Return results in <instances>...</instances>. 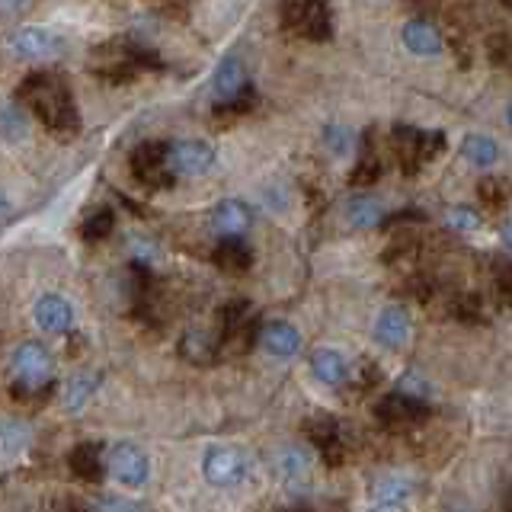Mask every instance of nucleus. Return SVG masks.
Wrapping results in <instances>:
<instances>
[{"label":"nucleus","instance_id":"1","mask_svg":"<svg viewBox=\"0 0 512 512\" xmlns=\"http://www.w3.org/2000/svg\"><path fill=\"white\" fill-rule=\"evenodd\" d=\"M16 103L29 106L48 132H55L64 141L80 132V112L74 106L71 87L64 84L61 74H52V71L26 74L20 80V87H16Z\"/></svg>","mask_w":512,"mask_h":512},{"label":"nucleus","instance_id":"2","mask_svg":"<svg viewBox=\"0 0 512 512\" xmlns=\"http://www.w3.org/2000/svg\"><path fill=\"white\" fill-rule=\"evenodd\" d=\"M160 61L151 48H141L128 39H109L90 52V71L106 84H125L141 71H157Z\"/></svg>","mask_w":512,"mask_h":512},{"label":"nucleus","instance_id":"3","mask_svg":"<svg viewBox=\"0 0 512 512\" xmlns=\"http://www.w3.org/2000/svg\"><path fill=\"white\" fill-rule=\"evenodd\" d=\"M282 26L308 42H327L333 36V16L327 0H285Z\"/></svg>","mask_w":512,"mask_h":512},{"label":"nucleus","instance_id":"4","mask_svg":"<svg viewBox=\"0 0 512 512\" xmlns=\"http://www.w3.org/2000/svg\"><path fill=\"white\" fill-rule=\"evenodd\" d=\"M442 151H445L442 132H420V128H413V125L394 128V154L404 173H416L423 164H429V160H436Z\"/></svg>","mask_w":512,"mask_h":512},{"label":"nucleus","instance_id":"5","mask_svg":"<svg viewBox=\"0 0 512 512\" xmlns=\"http://www.w3.org/2000/svg\"><path fill=\"white\" fill-rule=\"evenodd\" d=\"M10 372L16 388H52L55 378H52V356L48 349L36 340H26L13 349V359H10Z\"/></svg>","mask_w":512,"mask_h":512},{"label":"nucleus","instance_id":"6","mask_svg":"<svg viewBox=\"0 0 512 512\" xmlns=\"http://www.w3.org/2000/svg\"><path fill=\"white\" fill-rule=\"evenodd\" d=\"M170 144L164 141H144L138 144V148L132 151V157H128V167H132V176L148 189H167L176 176L170 170Z\"/></svg>","mask_w":512,"mask_h":512},{"label":"nucleus","instance_id":"7","mask_svg":"<svg viewBox=\"0 0 512 512\" xmlns=\"http://www.w3.org/2000/svg\"><path fill=\"white\" fill-rule=\"evenodd\" d=\"M375 416H378V423L388 432H410V429L423 426L429 420V404L391 391L388 397L378 400Z\"/></svg>","mask_w":512,"mask_h":512},{"label":"nucleus","instance_id":"8","mask_svg":"<svg viewBox=\"0 0 512 512\" xmlns=\"http://www.w3.org/2000/svg\"><path fill=\"white\" fill-rule=\"evenodd\" d=\"M7 52L13 58H26V61H45V58H58L64 55V39L58 32H48L39 26H20L7 36Z\"/></svg>","mask_w":512,"mask_h":512},{"label":"nucleus","instance_id":"9","mask_svg":"<svg viewBox=\"0 0 512 512\" xmlns=\"http://www.w3.org/2000/svg\"><path fill=\"white\" fill-rule=\"evenodd\" d=\"M202 474L212 487H237L247 474V458L234 445H212L202 458Z\"/></svg>","mask_w":512,"mask_h":512},{"label":"nucleus","instance_id":"10","mask_svg":"<svg viewBox=\"0 0 512 512\" xmlns=\"http://www.w3.org/2000/svg\"><path fill=\"white\" fill-rule=\"evenodd\" d=\"M304 432H308L311 445L320 452L327 468H340L346 461V445H343V432L340 423L333 420L327 413H314L308 423H304Z\"/></svg>","mask_w":512,"mask_h":512},{"label":"nucleus","instance_id":"11","mask_svg":"<svg viewBox=\"0 0 512 512\" xmlns=\"http://www.w3.org/2000/svg\"><path fill=\"white\" fill-rule=\"evenodd\" d=\"M167 160H170L173 176H202L215 164V148L205 141H196V138L173 141Z\"/></svg>","mask_w":512,"mask_h":512},{"label":"nucleus","instance_id":"12","mask_svg":"<svg viewBox=\"0 0 512 512\" xmlns=\"http://www.w3.org/2000/svg\"><path fill=\"white\" fill-rule=\"evenodd\" d=\"M109 471L125 487H144L148 484V474H151V461L135 442H122V445L112 448Z\"/></svg>","mask_w":512,"mask_h":512},{"label":"nucleus","instance_id":"13","mask_svg":"<svg viewBox=\"0 0 512 512\" xmlns=\"http://www.w3.org/2000/svg\"><path fill=\"white\" fill-rule=\"evenodd\" d=\"M276 471H279V480L285 484V490H292L298 496L311 480V458L301 445H285L276 455Z\"/></svg>","mask_w":512,"mask_h":512},{"label":"nucleus","instance_id":"14","mask_svg":"<svg viewBox=\"0 0 512 512\" xmlns=\"http://www.w3.org/2000/svg\"><path fill=\"white\" fill-rule=\"evenodd\" d=\"M212 90L218 96V103H231V100H237V96H244L250 90L247 71H244V64H240L237 55L221 58V64L215 68V77H212Z\"/></svg>","mask_w":512,"mask_h":512},{"label":"nucleus","instance_id":"15","mask_svg":"<svg viewBox=\"0 0 512 512\" xmlns=\"http://www.w3.org/2000/svg\"><path fill=\"white\" fill-rule=\"evenodd\" d=\"M32 314H36V324L45 330V333H68L71 324H74V308L71 301L64 295H42L36 301V308H32Z\"/></svg>","mask_w":512,"mask_h":512},{"label":"nucleus","instance_id":"16","mask_svg":"<svg viewBox=\"0 0 512 512\" xmlns=\"http://www.w3.org/2000/svg\"><path fill=\"white\" fill-rule=\"evenodd\" d=\"M212 231H218L221 237H240L250 231L253 224V212L240 202V199H224L212 208Z\"/></svg>","mask_w":512,"mask_h":512},{"label":"nucleus","instance_id":"17","mask_svg":"<svg viewBox=\"0 0 512 512\" xmlns=\"http://www.w3.org/2000/svg\"><path fill=\"white\" fill-rule=\"evenodd\" d=\"M400 42H404V48L416 58H432L442 52L439 29L426 20H407L404 29H400Z\"/></svg>","mask_w":512,"mask_h":512},{"label":"nucleus","instance_id":"18","mask_svg":"<svg viewBox=\"0 0 512 512\" xmlns=\"http://www.w3.org/2000/svg\"><path fill=\"white\" fill-rule=\"evenodd\" d=\"M260 346L269 352V356L288 359L301 349V333L295 324H288V320H269V324L260 330Z\"/></svg>","mask_w":512,"mask_h":512},{"label":"nucleus","instance_id":"19","mask_svg":"<svg viewBox=\"0 0 512 512\" xmlns=\"http://www.w3.org/2000/svg\"><path fill=\"white\" fill-rule=\"evenodd\" d=\"M71 474L84 484H100L106 468H103V445L100 442H77L68 455Z\"/></svg>","mask_w":512,"mask_h":512},{"label":"nucleus","instance_id":"20","mask_svg":"<svg viewBox=\"0 0 512 512\" xmlns=\"http://www.w3.org/2000/svg\"><path fill=\"white\" fill-rule=\"evenodd\" d=\"M212 263L228 276H244L253 266V250L240 237H221V244L212 250Z\"/></svg>","mask_w":512,"mask_h":512},{"label":"nucleus","instance_id":"21","mask_svg":"<svg viewBox=\"0 0 512 512\" xmlns=\"http://www.w3.org/2000/svg\"><path fill=\"white\" fill-rule=\"evenodd\" d=\"M410 333V314L404 308H397V304H391V308H384L375 320V340L381 346L388 349H397L400 343L407 340Z\"/></svg>","mask_w":512,"mask_h":512},{"label":"nucleus","instance_id":"22","mask_svg":"<svg viewBox=\"0 0 512 512\" xmlns=\"http://www.w3.org/2000/svg\"><path fill=\"white\" fill-rule=\"evenodd\" d=\"M343 212H346V221L352 224V228H381L384 218H388V212H384V205L375 199V196H365V192H359V196H352L346 205H343Z\"/></svg>","mask_w":512,"mask_h":512},{"label":"nucleus","instance_id":"23","mask_svg":"<svg viewBox=\"0 0 512 512\" xmlns=\"http://www.w3.org/2000/svg\"><path fill=\"white\" fill-rule=\"evenodd\" d=\"M180 356L189 362V365H215L218 356H221V349H218V340H212L205 330H186L183 333V340H180Z\"/></svg>","mask_w":512,"mask_h":512},{"label":"nucleus","instance_id":"24","mask_svg":"<svg viewBox=\"0 0 512 512\" xmlns=\"http://www.w3.org/2000/svg\"><path fill=\"white\" fill-rule=\"evenodd\" d=\"M311 372H314L317 381H324V384H330V388H336V384L346 381L349 365H346V359L340 356V352L324 346V349L311 352Z\"/></svg>","mask_w":512,"mask_h":512},{"label":"nucleus","instance_id":"25","mask_svg":"<svg viewBox=\"0 0 512 512\" xmlns=\"http://www.w3.org/2000/svg\"><path fill=\"white\" fill-rule=\"evenodd\" d=\"M461 154L474 167H493L496 160H500V144L490 135H468L461 141Z\"/></svg>","mask_w":512,"mask_h":512},{"label":"nucleus","instance_id":"26","mask_svg":"<svg viewBox=\"0 0 512 512\" xmlns=\"http://www.w3.org/2000/svg\"><path fill=\"white\" fill-rule=\"evenodd\" d=\"M381 170H384V164H381V157L372 151V132H368L365 135V151L359 154V164L352 167L349 183L352 186H372V183L381 180Z\"/></svg>","mask_w":512,"mask_h":512},{"label":"nucleus","instance_id":"27","mask_svg":"<svg viewBox=\"0 0 512 512\" xmlns=\"http://www.w3.org/2000/svg\"><path fill=\"white\" fill-rule=\"evenodd\" d=\"M112 231H116V212L112 208H93V212L80 224V237L87 244H96V240H106Z\"/></svg>","mask_w":512,"mask_h":512},{"label":"nucleus","instance_id":"28","mask_svg":"<svg viewBox=\"0 0 512 512\" xmlns=\"http://www.w3.org/2000/svg\"><path fill=\"white\" fill-rule=\"evenodd\" d=\"M224 349L231 352V356H247V352L256 346V314H250L247 320H240L234 330H228L221 336Z\"/></svg>","mask_w":512,"mask_h":512},{"label":"nucleus","instance_id":"29","mask_svg":"<svg viewBox=\"0 0 512 512\" xmlns=\"http://www.w3.org/2000/svg\"><path fill=\"white\" fill-rule=\"evenodd\" d=\"M0 135H4V141L16 144V141H23L29 135V119H26V109L10 100L4 106V112H0Z\"/></svg>","mask_w":512,"mask_h":512},{"label":"nucleus","instance_id":"30","mask_svg":"<svg viewBox=\"0 0 512 512\" xmlns=\"http://www.w3.org/2000/svg\"><path fill=\"white\" fill-rule=\"evenodd\" d=\"M100 388V375L93 372H80L68 381V391H64V407H68L71 413L80 410L87 404V400L93 397V391Z\"/></svg>","mask_w":512,"mask_h":512},{"label":"nucleus","instance_id":"31","mask_svg":"<svg viewBox=\"0 0 512 512\" xmlns=\"http://www.w3.org/2000/svg\"><path fill=\"white\" fill-rule=\"evenodd\" d=\"M410 490H413V484L404 474H384L375 480V487H372L375 503H404Z\"/></svg>","mask_w":512,"mask_h":512},{"label":"nucleus","instance_id":"32","mask_svg":"<svg viewBox=\"0 0 512 512\" xmlns=\"http://www.w3.org/2000/svg\"><path fill=\"white\" fill-rule=\"evenodd\" d=\"M29 436L32 429L26 420H4V426H0V439H4V458H13L16 452H23V448L29 445Z\"/></svg>","mask_w":512,"mask_h":512},{"label":"nucleus","instance_id":"33","mask_svg":"<svg viewBox=\"0 0 512 512\" xmlns=\"http://www.w3.org/2000/svg\"><path fill=\"white\" fill-rule=\"evenodd\" d=\"M448 311H452V317L461 320V324H480V320H484V301H480V295L461 292L452 298Z\"/></svg>","mask_w":512,"mask_h":512},{"label":"nucleus","instance_id":"34","mask_svg":"<svg viewBox=\"0 0 512 512\" xmlns=\"http://www.w3.org/2000/svg\"><path fill=\"white\" fill-rule=\"evenodd\" d=\"M493 298H496V308H512V263L509 260L493 263Z\"/></svg>","mask_w":512,"mask_h":512},{"label":"nucleus","instance_id":"35","mask_svg":"<svg viewBox=\"0 0 512 512\" xmlns=\"http://www.w3.org/2000/svg\"><path fill=\"white\" fill-rule=\"evenodd\" d=\"M93 512H151L148 503L132 500V496H119V493H100L93 500Z\"/></svg>","mask_w":512,"mask_h":512},{"label":"nucleus","instance_id":"36","mask_svg":"<svg viewBox=\"0 0 512 512\" xmlns=\"http://www.w3.org/2000/svg\"><path fill=\"white\" fill-rule=\"evenodd\" d=\"M477 196L487 208H503L509 199V186H506V180H500V176H487V180H480Z\"/></svg>","mask_w":512,"mask_h":512},{"label":"nucleus","instance_id":"37","mask_svg":"<svg viewBox=\"0 0 512 512\" xmlns=\"http://www.w3.org/2000/svg\"><path fill=\"white\" fill-rule=\"evenodd\" d=\"M253 314V308H250V301L247 298H234V301H228L221 308V317H218V327H221V336L228 333V330H234L240 320H247Z\"/></svg>","mask_w":512,"mask_h":512},{"label":"nucleus","instance_id":"38","mask_svg":"<svg viewBox=\"0 0 512 512\" xmlns=\"http://www.w3.org/2000/svg\"><path fill=\"white\" fill-rule=\"evenodd\" d=\"M397 394H404V397H413V400H429V394H432V384L420 375V372H407L404 378L397 381V388H394Z\"/></svg>","mask_w":512,"mask_h":512},{"label":"nucleus","instance_id":"39","mask_svg":"<svg viewBox=\"0 0 512 512\" xmlns=\"http://www.w3.org/2000/svg\"><path fill=\"white\" fill-rule=\"evenodd\" d=\"M416 256V240L413 237H394L391 247L381 253V263L397 266V263H410Z\"/></svg>","mask_w":512,"mask_h":512},{"label":"nucleus","instance_id":"40","mask_svg":"<svg viewBox=\"0 0 512 512\" xmlns=\"http://www.w3.org/2000/svg\"><path fill=\"white\" fill-rule=\"evenodd\" d=\"M445 221H448V228H452V231H477L480 228V215L468 205H452L445 212Z\"/></svg>","mask_w":512,"mask_h":512},{"label":"nucleus","instance_id":"41","mask_svg":"<svg viewBox=\"0 0 512 512\" xmlns=\"http://www.w3.org/2000/svg\"><path fill=\"white\" fill-rule=\"evenodd\" d=\"M352 141H356V138H352V132H349V128H343V125H327L324 128V144H327V151L336 154V157L349 154Z\"/></svg>","mask_w":512,"mask_h":512},{"label":"nucleus","instance_id":"42","mask_svg":"<svg viewBox=\"0 0 512 512\" xmlns=\"http://www.w3.org/2000/svg\"><path fill=\"white\" fill-rule=\"evenodd\" d=\"M52 391H55V384L52 388H16V384H10V397L23 407H42L45 400L52 397Z\"/></svg>","mask_w":512,"mask_h":512},{"label":"nucleus","instance_id":"43","mask_svg":"<svg viewBox=\"0 0 512 512\" xmlns=\"http://www.w3.org/2000/svg\"><path fill=\"white\" fill-rule=\"evenodd\" d=\"M378 384H381L378 365H375V362H368V359H362V362H359V375H356V388H359V391H372V388H378Z\"/></svg>","mask_w":512,"mask_h":512},{"label":"nucleus","instance_id":"44","mask_svg":"<svg viewBox=\"0 0 512 512\" xmlns=\"http://www.w3.org/2000/svg\"><path fill=\"white\" fill-rule=\"evenodd\" d=\"M423 221H426V215L420 212V208H400V212L384 218L381 228H400V224H423Z\"/></svg>","mask_w":512,"mask_h":512},{"label":"nucleus","instance_id":"45","mask_svg":"<svg viewBox=\"0 0 512 512\" xmlns=\"http://www.w3.org/2000/svg\"><path fill=\"white\" fill-rule=\"evenodd\" d=\"M55 512H93V503L77 500V496H61L55 503Z\"/></svg>","mask_w":512,"mask_h":512},{"label":"nucleus","instance_id":"46","mask_svg":"<svg viewBox=\"0 0 512 512\" xmlns=\"http://www.w3.org/2000/svg\"><path fill=\"white\" fill-rule=\"evenodd\" d=\"M32 0H0V13L4 16H20Z\"/></svg>","mask_w":512,"mask_h":512},{"label":"nucleus","instance_id":"47","mask_svg":"<svg viewBox=\"0 0 512 512\" xmlns=\"http://www.w3.org/2000/svg\"><path fill=\"white\" fill-rule=\"evenodd\" d=\"M442 512H477L468 500H461V496H452L445 506H442Z\"/></svg>","mask_w":512,"mask_h":512},{"label":"nucleus","instance_id":"48","mask_svg":"<svg viewBox=\"0 0 512 512\" xmlns=\"http://www.w3.org/2000/svg\"><path fill=\"white\" fill-rule=\"evenodd\" d=\"M77 352H84V336H80V333H71V343H68V356H77Z\"/></svg>","mask_w":512,"mask_h":512},{"label":"nucleus","instance_id":"49","mask_svg":"<svg viewBox=\"0 0 512 512\" xmlns=\"http://www.w3.org/2000/svg\"><path fill=\"white\" fill-rule=\"evenodd\" d=\"M368 512H404V503H375Z\"/></svg>","mask_w":512,"mask_h":512},{"label":"nucleus","instance_id":"50","mask_svg":"<svg viewBox=\"0 0 512 512\" xmlns=\"http://www.w3.org/2000/svg\"><path fill=\"white\" fill-rule=\"evenodd\" d=\"M500 234H503V240L512 247V212H509V218L503 221V228H500Z\"/></svg>","mask_w":512,"mask_h":512},{"label":"nucleus","instance_id":"51","mask_svg":"<svg viewBox=\"0 0 512 512\" xmlns=\"http://www.w3.org/2000/svg\"><path fill=\"white\" fill-rule=\"evenodd\" d=\"M503 509L512 512V484H506V493H503Z\"/></svg>","mask_w":512,"mask_h":512},{"label":"nucleus","instance_id":"52","mask_svg":"<svg viewBox=\"0 0 512 512\" xmlns=\"http://www.w3.org/2000/svg\"><path fill=\"white\" fill-rule=\"evenodd\" d=\"M282 512H314V509H308V506H292V509H282Z\"/></svg>","mask_w":512,"mask_h":512},{"label":"nucleus","instance_id":"53","mask_svg":"<svg viewBox=\"0 0 512 512\" xmlns=\"http://www.w3.org/2000/svg\"><path fill=\"white\" fill-rule=\"evenodd\" d=\"M506 64H509V68H512V42H509V52H506Z\"/></svg>","mask_w":512,"mask_h":512},{"label":"nucleus","instance_id":"54","mask_svg":"<svg viewBox=\"0 0 512 512\" xmlns=\"http://www.w3.org/2000/svg\"><path fill=\"white\" fill-rule=\"evenodd\" d=\"M157 4H180V0H157Z\"/></svg>","mask_w":512,"mask_h":512},{"label":"nucleus","instance_id":"55","mask_svg":"<svg viewBox=\"0 0 512 512\" xmlns=\"http://www.w3.org/2000/svg\"><path fill=\"white\" fill-rule=\"evenodd\" d=\"M506 119H509V125H512V103H509V112H506Z\"/></svg>","mask_w":512,"mask_h":512},{"label":"nucleus","instance_id":"56","mask_svg":"<svg viewBox=\"0 0 512 512\" xmlns=\"http://www.w3.org/2000/svg\"><path fill=\"white\" fill-rule=\"evenodd\" d=\"M503 4H506V7H509V10H512V0H503Z\"/></svg>","mask_w":512,"mask_h":512}]
</instances>
